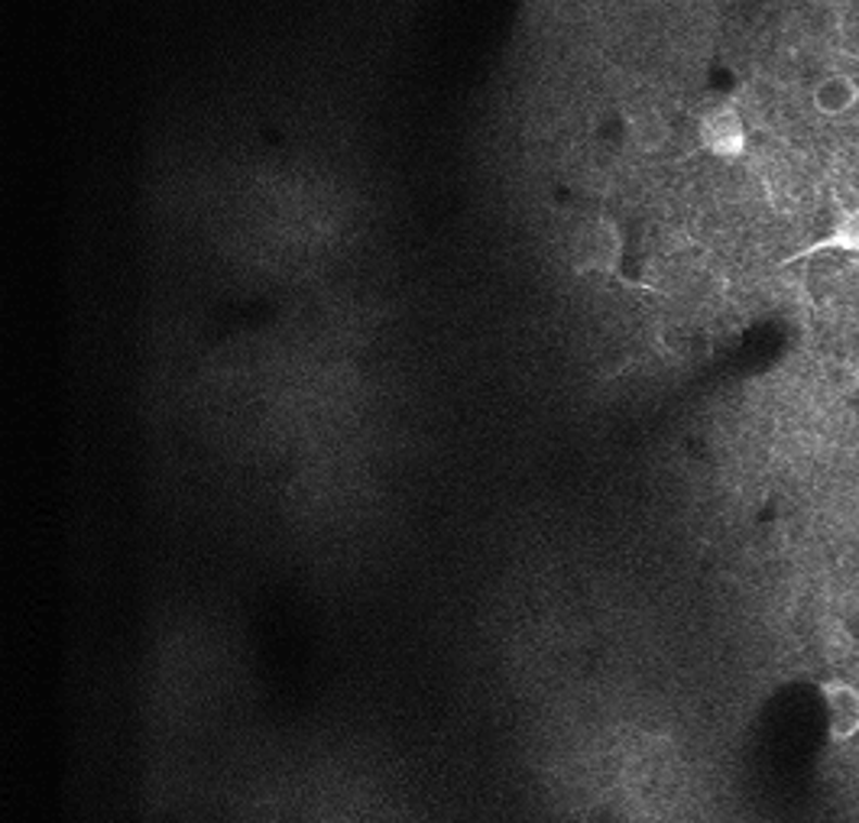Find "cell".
<instances>
[{"mask_svg":"<svg viewBox=\"0 0 859 823\" xmlns=\"http://www.w3.org/2000/svg\"><path fill=\"white\" fill-rule=\"evenodd\" d=\"M571 253L584 273H614L623 259V233L614 220L594 217L574 233Z\"/></svg>","mask_w":859,"mask_h":823,"instance_id":"obj_1","label":"cell"},{"mask_svg":"<svg viewBox=\"0 0 859 823\" xmlns=\"http://www.w3.org/2000/svg\"><path fill=\"white\" fill-rule=\"evenodd\" d=\"M700 143L720 160H740L746 153V127L736 107H713L700 117Z\"/></svg>","mask_w":859,"mask_h":823,"instance_id":"obj_2","label":"cell"},{"mask_svg":"<svg viewBox=\"0 0 859 823\" xmlns=\"http://www.w3.org/2000/svg\"><path fill=\"white\" fill-rule=\"evenodd\" d=\"M828 717H831V739L847 743L859 733V691L847 681H824L821 684Z\"/></svg>","mask_w":859,"mask_h":823,"instance_id":"obj_3","label":"cell"},{"mask_svg":"<svg viewBox=\"0 0 859 823\" xmlns=\"http://www.w3.org/2000/svg\"><path fill=\"white\" fill-rule=\"evenodd\" d=\"M811 101H814V111H818V114H824V117H841V114H847V111L859 101V85L850 78V75H844V72L824 75V78L814 85Z\"/></svg>","mask_w":859,"mask_h":823,"instance_id":"obj_4","label":"cell"},{"mask_svg":"<svg viewBox=\"0 0 859 823\" xmlns=\"http://www.w3.org/2000/svg\"><path fill=\"white\" fill-rule=\"evenodd\" d=\"M627 134H630V143H633L640 153H661V150L668 147V140H671V127H668V121H665L658 111H652V107H645V111H640V114L630 117Z\"/></svg>","mask_w":859,"mask_h":823,"instance_id":"obj_5","label":"cell"},{"mask_svg":"<svg viewBox=\"0 0 859 823\" xmlns=\"http://www.w3.org/2000/svg\"><path fill=\"white\" fill-rule=\"evenodd\" d=\"M828 250H844V253H859V207L854 211H844L837 217V224L831 227L828 237H821L818 243H811L808 250L798 253V259L805 256H818V253H828Z\"/></svg>","mask_w":859,"mask_h":823,"instance_id":"obj_6","label":"cell"}]
</instances>
